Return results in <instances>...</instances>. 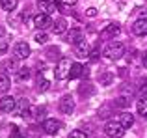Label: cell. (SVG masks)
<instances>
[{"label": "cell", "mask_w": 147, "mask_h": 138, "mask_svg": "<svg viewBox=\"0 0 147 138\" xmlns=\"http://www.w3.org/2000/svg\"><path fill=\"white\" fill-rule=\"evenodd\" d=\"M71 60L69 58H60L58 60V66L56 69H54V75H56V78L58 80H65V78H69V73H71Z\"/></svg>", "instance_id": "6da1fadb"}, {"label": "cell", "mask_w": 147, "mask_h": 138, "mask_svg": "<svg viewBox=\"0 0 147 138\" xmlns=\"http://www.w3.org/2000/svg\"><path fill=\"white\" fill-rule=\"evenodd\" d=\"M123 54H125V47L119 41H114V43H110L104 49V56L108 60H119V58H123Z\"/></svg>", "instance_id": "7a4b0ae2"}, {"label": "cell", "mask_w": 147, "mask_h": 138, "mask_svg": "<svg viewBox=\"0 0 147 138\" xmlns=\"http://www.w3.org/2000/svg\"><path fill=\"white\" fill-rule=\"evenodd\" d=\"M104 133H106L110 138H121L123 135H125V127L121 125V121L110 120L106 125H104Z\"/></svg>", "instance_id": "3957f363"}, {"label": "cell", "mask_w": 147, "mask_h": 138, "mask_svg": "<svg viewBox=\"0 0 147 138\" xmlns=\"http://www.w3.org/2000/svg\"><path fill=\"white\" fill-rule=\"evenodd\" d=\"M30 56V45L26 41H17L13 47V60H26Z\"/></svg>", "instance_id": "277c9868"}, {"label": "cell", "mask_w": 147, "mask_h": 138, "mask_svg": "<svg viewBox=\"0 0 147 138\" xmlns=\"http://www.w3.org/2000/svg\"><path fill=\"white\" fill-rule=\"evenodd\" d=\"M52 19H50V15L47 13H37L36 17H34V26H36L37 30H47V28H52Z\"/></svg>", "instance_id": "5b68a950"}, {"label": "cell", "mask_w": 147, "mask_h": 138, "mask_svg": "<svg viewBox=\"0 0 147 138\" xmlns=\"http://www.w3.org/2000/svg\"><path fill=\"white\" fill-rule=\"evenodd\" d=\"M17 108V99L11 95H4L0 99V112H15Z\"/></svg>", "instance_id": "8992f818"}, {"label": "cell", "mask_w": 147, "mask_h": 138, "mask_svg": "<svg viewBox=\"0 0 147 138\" xmlns=\"http://www.w3.org/2000/svg\"><path fill=\"white\" fill-rule=\"evenodd\" d=\"M60 129H61V123H60V121H56V120H45L43 121V131L47 133L49 136L58 135Z\"/></svg>", "instance_id": "52a82bcc"}, {"label": "cell", "mask_w": 147, "mask_h": 138, "mask_svg": "<svg viewBox=\"0 0 147 138\" xmlns=\"http://www.w3.org/2000/svg\"><path fill=\"white\" fill-rule=\"evenodd\" d=\"M60 110L63 114H73V110H75V99L71 95H63L60 99Z\"/></svg>", "instance_id": "ba28073f"}, {"label": "cell", "mask_w": 147, "mask_h": 138, "mask_svg": "<svg viewBox=\"0 0 147 138\" xmlns=\"http://www.w3.org/2000/svg\"><path fill=\"white\" fill-rule=\"evenodd\" d=\"M37 7H39V13H47V15H52L58 9L54 0H41V2H37Z\"/></svg>", "instance_id": "9c48e42d"}, {"label": "cell", "mask_w": 147, "mask_h": 138, "mask_svg": "<svg viewBox=\"0 0 147 138\" xmlns=\"http://www.w3.org/2000/svg\"><path fill=\"white\" fill-rule=\"evenodd\" d=\"M119 32H121V26H119L117 22H112V24H108L106 28L100 32V36H102L104 39H110V37H115Z\"/></svg>", "instance_id": "30bf717a"}, {"label": "cell", "mask_w": 147, "mask_h": 138, "mask_svg": "<svg viewBox=\"0 0 147 138\" xmlns=\"http://www.w3.org/2000/svg\"><path fill=\"white\" fill-rule=\"evenodd\" d=\"M65 41H67V43H73V45H76L78 41H82V30L80 28H71L67 34H65Z\"/></svg>", "instance_id": "8fae6325"}, {"label": "cell", "mask_w": 147, "mask_h": 138, "mask_svg": "<svg viewBox=\"0 0 147 138\" xmlns=\"http://www.w3.org/2000/svg\"><path fill=\"white\" fill-rule=\"evenodd\" d=\"M132 32L136 36H147V17L145 19H138L132 24Z\"/></svg>", "instance_id": "7c38bea8"}, {"label": "cell", "mask_w": 147, "mask_h": 138, "mask_svg": "<svg viewBox=\"0 0 147 138\" xmlns=\"http://www.w3.org/2000/svg\"><path fill=\"white\" fill-rule=\"evenodd\" d=\"M76 54H78L80 58H88V56H90V45H88L86 39L76 43Z\"/></svg>", "instance_id": "4fadbf2b"}, {"label": "cell", "mask_w": 147, "mask_h": 138, "mask_svg": "<svg viewBox=\"0 0 147 138\" xmlns=\"http://www.w3.org/2000/svg\"><path fill=\"white\" fill-rule=\"evenodd\" d=\"M52 32L54 34H65L67 32V22H65V19H56V21L52 22Z\"/></svg>", "instance_id": "5bb4252c"}, {"label": "cell", "mask_w": 147, "mask_h": 138, "mask_svg": "<svg viewBox=\"0 0 147 138\" xmlns=\"http://www.w3.org/2000/svg\"><path fill=\"white\" fill-rule=\"evenodd\" d=\"M86 73V69H84V66L82 64H73L71 66V73H69V78H80V76Z\"/></svg>", "instance_id": "9a60e30c"}, {"label": "cell", "mask_w": 147, "mask_h": 138, "mask_svg": "<svg viewBox=\"0 0 147 138\" xmlns=\"http://www.w3.org/2000/svg\"><path fill=\"white\" fill-rule=\"evenodd\" d=\"M9 88H11L9 75H7V73H0V91H2V93H6Z\"/></svg>", "instance_id": "2e32d148"}, {"label": "cell", "mask_w": 147, "mask_h": 138, "mask_svg": "<svg viewBox=\"0 0 147 138\" xmlns=\"http://www.w3.org/2000/svg\"><path fill=\"white\" fill-rule=\"evenodd\" d=\"M119 121H121V125H123L125 129H130V127L134 125V116H132L130 112H123V114H121V120H119Z\"/></svg>", "instance_id": "e0dca14e"}, {"label": "cell", "mask_w": 147, "mask_h": 138, "mask_svg": "<svg viewBox=\"0 0 147 138\" xmlns=\"http://www.w3.org/2000/svg\"><path fill=\"white\" fill-rule=\"evenodd\" d=\"M138 114H140L144 120H147V95L140 97V101H138Z\"/></svg>", "instance_id": "ac0fdd59"}, {"label": "cell", "mask_w": 147, "mask_h": 138, "mask_svg": "<svg viewBox=\"0 0 147 138\" xmlns=\"http://www.w3.org/2000/svg\"><path fill=\"white\" fill-rule=\"evenodd\" d=\"M36 82H37V90H39V91H47L49 88H50V82H49L47 78H45L43 75H41V71H39V75H37Z\"/></svg>", "instance_id": "d6986e66"}, {"label": "cell", "mask_w": 147, "mask_h": 138, "mask_svg": "<svg viewBox=\"0 0 147 138\" xmlns=\"http://www.w3.org/2000/svg\"><path fill=\"white\" fill-rule=\"evenodd\" d=\"M130 95H125V93H121L117 99H115V106H119V108H127V106H130Z\"/></svg>", "instance_id": "ffe728a7"}, {"label": "cell", "mask_w": 147, "mask_h": 138, "mask_svg": "<svg viewBox=\"0 0 147 138\" xmlns=\"http://www.w3.org/2000/svg\"><path fill=\"white\" fill-rule=\"evenodd\" d=\"M99 82L102 84V86H110V84L114 82V75H112V73H108V71L99 73Z\"/></svg>", "instance_id": "44dd1931"}, {"label": "cell", "mask_w": 147, "mask_h": 138, "mask_svg": "<svg viewBox=\"0 0 147 138\" xmlns=\"http://www.w3.org/2000/svg\"><path fill=\"white\" fill-rule=\"evenodd\" d=\"M7 45H9L7 43V36L4 32V28H0V56L7 52Z\"/></svg>", "instance_id": "7402d4cb"}, {"label": "cell", "mask_w": 147, "mask_h": 138, "mask_svg": "<svg viewBox=\"0 0 147 138\" xmlns=\"http://www.w3.org/2000/svg\"><path fill=\"white\" fill-rule=\"evenodd\" d=\"M17 78L21 80V82L28 80V78H30V69H28V67H21V69L17 71Z\"/></svg>", "instance_id": "603a6c76"}, {"label": "cell", "mask_w": 147, "mask_h": 138, "mask_svg": "<svg viewBox=\"0 0 147 138\" xmlns=\"http://www.w3.org/2000/svg\"><path fill=\"white\" fill-rule=\"evenodd\" d=\"M45 54H47V58H49V60H56V58H60V51H58V47H49Z\"/></svg>", "instance_id": "cb8c5ba5"}, {"label": "cell", "mask_w": 147, "mask_h": 138, "mask_svg": "<svg viewBox=\"0 0 147 138\" xmlns=\"http://www.w3.org/2000/svg\"><path fill=\"white\" fill-rule=\"evenodd\" d=\"M17 2L19 0H2V7L6 11H13L15 7H17Z\"/></svg>", "instance_id": "d4e9b609"}, {"label": "cell", "mask_w": 147, "mask_h": 138, "mask_svg": "<svg viewBox=\"0 0 147 138\" xmlns=\"http://www.w3.org/2000/svg\"><path fill=\"white\" fill-rule=\"evenodd\" d=\"M138 95H140V97L147 95V78H140V84H138Z\"/></svg>", "instance_id": "484cf974"}, {"label": "cell", "mask_w": 147, "mask_h": 138, "mask_svg": "<svg viewBox=\"0 0 147 138\" xmlns=\"http://www.w3.org/2000/svg\"><path fill=\"white\" fill-rule=\"evenodd\" d=\"M78 91H80V93H82V95H84V93L91 95V93H93V88H91V84H90V82H84L82 86L78 88Z\"/></svg>", "instance_id": "4316f807"}, {"label": "cell", "mask_w": 147, "mask_h": 138, "mask_svg": "<svg viewBox=\"0 0 147 138\" xmlns=\"http://www.w3.org/2000/svg\"><path fill=\"white\" fill-rule=\"evenodd\" d=\"M67 138H88V135L84 131H80V129H75V131H71L69 133V136Z\"/></svg>", "instance_id": "83f0119b"}, {"label": "cell", "mask_w": 147, "mask_h": 138, "mask_svg": "<svg viewBox=\"0 0 147 138\" xmlns=\"http://www.w3.org/2000/svg\"><path fill=\"white\" fill-rule=\"evenodd\" d=\"M34 39H36L37 43H47V39H49V37H47V34H45L43 30H41V32H37L36 36H34Z\"/></svg>", "instance_id": "f1b7e54d"}, {"label": "cell", "mask_w": 147, "mask_h": 138, "mask_svg": "<svg viewBox=\"0 0 147 138\" xmlns=\"http://www.w3.org/2000/svg\"><path fill=\"white\" fill-rule=\"evenodd\" d=\"M60 11H61V13H65V15L71 13V6H67V4H61V6H60Z\"/></svg>", "instance_id": "f546056e"}, {"label": "cell", "mask_w": 147, "mask_h": 138, "mask_svg": "<svg viewBox=\"0 0 147 138\" xmlns=\"http://www.w3.org/2000/svg\"><path fill=\"white\" fill-rule=\"evenodd\" d=\"M86 15H88V17H97V9H95V7H88Z\"/></svg>", "instance_id": "4dcf8cb0"}, {"label": "cell", "mask_w": 147, "mask_h": 138, "mask_svg": "<svg viewBox=\"0 0 147 138\" xmlns=\"http://www.w3.org/2000/svg\"><path fill=\"white\" fill-rule=\"evenodd\" d=\"M60 2H61V4H67V6H75L78 0H60Z\"/></svg>", "instance_id": "1f68e13d"}, {"label": "cell", "mask_w": 147, "mask_h": 138, "mask_svg": "<svg viewBox=\"0 0 147 138\" xmlns=\"http://www.w3.org/2000/svg\"><path fill=\"white\" fill-rule=\"evenodd\" d=\"M147 17V7H142V11H140V19H145Z\"/></svg>", "instance_id": "d6a6232c"}, {"label": "cell", "mask_w": 147, "mask_h": 138, "mask_svg": "<svg viewBox=\"0 0 147 138\" xmlns=\"http://www.w3.org/2000/svg\"><path fill=\"white\" fill-rule=\"evenodd\" d=\"M144 67L147 69V52H145V54H144Z\"/></svg>", "instance_id": "836d02e7"}, {"label": "cell", "mask_w": 147, "mask_h": 138, "mask_svg": "<svg viewBox=\"0 0 147 138\" xmlns=\"http://www.w3.org/2000/svg\"><path fill=\"white\" fill-rule=\"evenodd\" d=\"M11 138H22V136H21V135H19V133H17V131H13V136H11Z\"/></svg>", "instance_id": "e575fe53"}, {"label": "cell", "mask_w": 147, "mask_h": 138, "mask_svg": "<svg viewBox=\"0 0 147 138\" xmlns=\"http://www.w3.org/2000/svg\"><path fill=\"white\" fill-rule=\"evenodd\" d=\"M0 6H2V0H0Z\"/></svg>", "instance_id": "d590c367"}, {"label": "cell", "mask_w": 147, "mask_h": 138, "mask_svg": "<svg viewBox=\"0 0 147 138\" xmlns=\"http://www.w3.org/2000/svg\"><path fill=\"white\" fill-rule=\"evenodd\" d=\"M36 2H41V0H36Z\"/></svg>", "instance_id": "8d00e7d4"}]
</instances>
